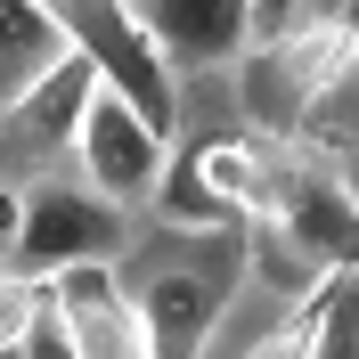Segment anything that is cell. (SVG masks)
I'll return each mask as SVG.
<instances>
[{"label": "cell", "mask_w": 359, "mask_h": 359, "mask_svg": "<svg viewBox=\"0 0 359 359\" xmlns=\"http://www.w3.org/2000/svg\"><path fill=\"white\" fill-rule=\"evenodd\" d=\"M269 221L294 245V262L311 278H343L359 269V188L335 163H278L269 172Z\"/></svg>", "instance_id": "8992f818"}, {"label": "cell", "mask_w": 359, "mask_h": 359, "mask_svg": "<svg viewBox=\"0 0 359 359\" xmlns=\"http://www.w3.org/2000/svg\"><path fill=\"white\" fill-rule=\"evenodd\" d=\"M66 57H74V33L49 17L41 0H0V114L17 98H33Z\"/></svg>", "instance_id": "8fae6325"}, {"label": "cell", "mask_w": 359, "mask_h": 359, "mask_svg": "<svg viewBox=\"0 0 359 359\" xmlns=\"http://www.w3.org/2000/svg\"><path fill=\"white\" fill-rule=\"evenodd\" d=\"M311 311H318L311 359H359V269L318 278V286H311Z\"/></svg>", "instance_id": "7c38bea8"}, {"label": "cell", "mask_w": 359, "mask_h": 359, "mask_svg": "<svg viewBox=\"0 0 359 359\" xmlns=\"http://www.w3.org/2000/svg\"><path fill=\"white\" fill-rule=\"evenodd\" d=\"M311 131L318 139H343V147H359V57L327 82V98H318V114H311Z\"/></svg>", "instance_id": "9a60e30c"}, {"label": "cell", "mask_w": 359, "mask_h": 359, "mask_svg": "<svg viewBox=\"0 0 359 359\" xmlns=\"http://www.w3.org/2000/svg\"><path fill=\"white\" fill-rule=\"evenodd\" d=\"M49 17L74 33V49L82 57H98V74H107L123 98H131L147 123H156L163 139H172V66H163L156 49H147V33H139V17H131V0H41Z\"/></svg>", "instance_id": "52a82bcc"}, {"label": "cell", "mask_w": 359, "mask_h": 359, "mask_svg": "<svg viewBox=\"0 0 359 359\" xmlns=\"http://www.w3.org/2000/svg\"><path fill=\"white\" fill-rule=\"evenodd\" d=\"M131 245V212L107 204L82 180H33L17 204V237H8V269L25 278H57V269H90V262H123Z\"/></svg>", "instance_id": "3957f363"}, {"label": "cell", "mask_w": 359, "mask_h": 359, "mask_svg": "<svg viewBox=\"0 0 359 359\" xmlns=\"http://www.w3.org/2000/svg\"><path fill=\"white\" fill-rule=\"evenodd\" d=\"M49 311V278H25V269H0V351H25L33 318Z\"/></svg>", "instance_id": "4fadbf2b"}, {"label": "cell", "mask_w": 359, "mask_h": 359, "mask_svg": "<svg viewBox=\"0 0 359 359\" xmlns=\"http://www.w3.org/2000/svg\"><path fill=\"white\" fill-rule=\"evenodd\" d=\"M302 25H318V33L343 49V66L359 57V0H302Z\"/></svg>", "instance_id": "2e32d148"}, {"label": "cell", "mask_w": 359, "mask_h": 359, "mask_svg": "<svg viewBox=\"0 0 359 359\" xmlns=\"http://www.w3.org/2000/svg\"><path fill=\"white\" fill-rule=\"evenodd\" d=\"M49 311L66 327L74 359H156L147 351V327L131 311V286L114 262H90V269H57L49 278Z\"/></svg>", "instance_id": "ba28073f"}, {"label": "cell", "mask_w": 359, "mask_h": 359, "mask_svg": "<svg viewBox=\"0 0 359 359\" xmlns=\"http://www.w3.org/2000/svg\"><path fill=\"white\" fill-rule=\"evenodd\" d=\"M17 359H74V343H66V327H57V311L33 318V335H25V351H17Z\"/></svg>", "instance_id": "e0dca14e"}, {"label": "cell", "mask_w": 359, "mask_h": 359, "mask_svg": "<svg viewBox=\"0 0 359 359\" xmlns=\"http://www.w3.org/2000/svg\"><path fill=\"white\" fill-rule=\"evenodd\" d=\"M245 262H253L245 229H204V237H180L172 253H156L139 286L123 278L139 327H147V351L156 359H212V343L229 327V302L245 286Z\"/></svg>", "instance_id": "6da1fadb"}, {"label": "cell", "mask_w": 359, "mask_h": 359, "mask_svg": "<svg viewBox=\"0 0 359 359\" xmlns=\"http://www.w3.org/2000/svg\"><path fill=\"white\" fill-rule=\"evenodd\" d=\"M269 147H253V139H196V147H172V163H163L156 180V212L163 229H180V237H204V229H245L253 212L269 204Z\"/></svg>", "instance_id": "7a4b0ae2"}, {"label": "cell", "mask_w": 359, "mask_h": 359, "mask_svg": "<svg viewBox=\"0 0 359 359\" xmlns=\"http://www.w3.org/2000/svg\"><path fill=\"white\" fill-rule=\"evenodd\" d=\"M311 335H318V311H311V294H302V302H294L278 327H262L237 359H311Z\"/></svg>", "instance_id": "5bb4252c"}, {"label": "cell", "mask_w": 359, "mask_h": 359, "mask_svg": "<svg viewBox=\"0 0 359 359\" xmlns=\"http://www.w3.org/2000/svg\"><path fill=\"white\" fill-rule=\"evenodd\" d=\"M74 156H82V188H98L107 204L131 212V204L156 196L163 163H172V139H163L156 123H147V114L98 74L90 98H82V123H74Z\"/></svg>", "instance_id": "5b68a950"}, {"label": "cell", "mask_w": 359, "mask_h": 359, "mask_svg": "<svg viewBox=\"0 0 359 359\" xmlns=\"http://www.w3.org/2000/svg\"><path fill=\"white\" fill-rule=\"evenodd\" d=\"M335 74H343V49L327 41L318 25H294V33L253 41L245 57H237V107L262 123V139H302Z\"/></svg>", "instance_id": "277c9868"}, {"label": "cell", "mask_w": 359, "mask_h": 359, "mask_svg": "<svg viewBox=\"0 0 359 359\" xmlns=\"http://www.w3.org/2000/svg\"><path fill=\"white\" fill-rule=\"evenodd\" d=\"M131 17L163 66L221 74L253 49V0H131Z\"/></svg>", "instance_id": "9c48e42d"}, {"label": "cell", "mask_w": 359, "mask_h": 359, "mask_svg": "<svg viewBox=\"0 0 359 359\" xmlns=\"http://www.w3.org/2000/svg\"><path fill=\"white\" fill-rule=\"evenodd\" d=\"M90 82H98V57L74 49L33 98H17V107L0 114V180H8V188H17V172H41L57 147H74V123H82Z\"/></svg>", "instance_id": "30bf717a"}]
</instances>
